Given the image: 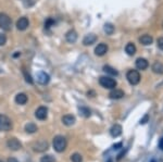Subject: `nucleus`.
Listing matches in <instances>:
<instances>
[{
    "label": "nucleus",
    "instance_id": "13",
    "mask_svg": "<svg viewBox=\"0 0 163 162\" xmlns=\"http://www.w3.org/2000/svg\"><path fill=\"white\" fill-rule=\"evenodd\" d=\"M62 123L66 126H71L75 123V117L72 114H66L62 117Z\"/></svg>",
    "mask_w": 163,
    "mask_h": 162
},
{
    "label": "nucleus",
    "instance_id": "33",
    "mask_svg": "<svg viewBox=\"0 0 163 162\" xmlns=\"http://www.w3.org/2000/svg\"><path fill=\"white\" fill-rule=\"evenodd\" d=\"M122 147V143H118V144H115L113 146V149H120Z\"/></svg>",
    "mask_w": 163,
    "mask_h": 162
},
{
    "label": "nucleus",
    "instance_id": "18",
    "mask_svg": "<svg viewBox=\"0 0 163 162\" xmlns=\"http://www.w3.org/2000/svg\"><path fill=\"white\" fill-rule=\"evenodd\" d=\"M110 133L113 137H118V136L122 134V126L118 125V124H115V125H113L112 127H111Z\"/></svg>",
    "mask_w": 163,
    "mask_h": 162
},
{
    "label": "nucleus",
    "instance_id": "38",
    "mask_svg": "<svg viewBox=\"0 0 163 162\" xmlns=\"http://www.w3.org/2000/svg\"><path fill=\"white\" fill-rule=\"evenodd\" d=\"M108 162H112V161H111V160H109V161H108Z\"/></svg>",
    "mask_w": 163,
    "mask_h": 162
},
{
    "label": "nucleus",
    "instance_id": "21",
    "mask_svg": "<svg viewBox=\"0 0 163 162\" xmlns=\"http://www.w3.org/2000/svg\"><path fill=\"white\" fill-rule=\"evenodd\" d=\"M125 52H126L129 55H134L136 54V46L133 43H129L126 46H125Z\"/></svg>",
    "mask_w": 163,
    "mask_h": 162
},
{
    "label": "nucleus",
    "instance_id": "27",
    "mask_svg": "<svg viewBox=\"0 0 163 162\" xmlns=\"http://www.w3.org/2000/svg\"><path fill=\"white\" fill-rule=\"evenodd\" d=\"M40 162H55V158H53L52 156H50V154L44 156V157H41Z\"/></svg>",
    "mask_w": 163,
    "mask_h": 162
},
{
    "label": "nucleus",
    "instance_id": "29",
    "mask_svg": "<svg viewBox=\"0 0 163 162\" xmlns=\"http://www.w3.org/2000/svg\"><path fill=\"white\" fill-rule=\"evenodd\" d=\"M80 111H81V113H82V114H83L85 118L90 117V111L88 110L87 108H80Z\"/></svg>",
    "mask_w": 163,
    "mask_h": 162
},
{
    "label": "nucleus",
    "instance_id": "11",
    "mask_svg": "<svg viewBox=\"0 0 163 162\" xmlns=\"http://www.w3.org/2000/svg\"><path fill=\"white\" fill-rule=\"evenodd\" d=\"M65 39H66L67 43L74 44L76 40H77V33H76L74 29H71V31H69L66 34H65Z\"/></svg>",
    "mask_w": 163,
    "mask_h": 162
},
{
    "label": "nucleus",
    "instance_id": "1",
    "mask_svg": "<svg viewBox=\"0 0 163 162\" xmlns=\"http://www.w3.org/2000/svg\"><path fill=\"white\" fill-rule=\"evenodd\" d=\"M52 145L57 152H63L65 150V148H66L67 143H66L65 137H63V136H61V135H58L53 138Z\"/></svg>",
    "mask_w": 163,
    "mask_h": 162
},
{
    "label": "nucleus",
    "instance_id": "23",
    "mask_svg": "<svg viewBox=\"0 0 163 162\" xmlns=\"http://www.w3.org/2000/svg\"><path fill=\"white\" fill-rule=\"evenodd\" d=\"M25 131H26V133H29V134H33V133H35V132L37 131V126L35 125L34 123H29V124H26L25 125Z\"/></svg>",
    "mask_w": 163,
    "mask_h": 162
},
{
    "label": "nucleus",
    "instance_id": "5",
    "mask_svg": "<svg viewBox=\"0 0 163 162\" xmlns=\"http://www.w3.org/2000/svg\"><path fill=\"white\" fill-rule=\"evenodd\" d=\"M126 78L129 82V84L132 85H137L140 82V74H139L138 71L136 70H129V72L126 73Z\"/></svg>",
    "mask_w": 163,
    "mask_h": 162
},
{
    "label": "nucleus",
    "instance_id": "4",
    "mask_svg": "<svg viewBox=\"0 0 163 162\" xmlns=\"http://www.w3.org/2000/svg\"><path fill=\"white\" fill-rule=\"evenodd\" d=\"M12 121L9 119L7 115L0 114V131L1 132H9L12 129Z\"/></svg>",
    "mask_w": 163,
    "mask_h": 162
},
{
    "label": "nucleus",
    "instance_id": "17",
    "mask_svg": "<svg viewBox=\"0 0 163 162\" xmlns=\"http://www.w3.org/2000/svg\"><path fill=\"white\" fill-rule=\"evenodd\" d=\"M27 100H29V98H27L26 94H24V92H20V94H18L15 96V102L18 105H25L27 102Z\"/></svg>",
    "mask_w": 163,
    "mask_h": 162
},
{
    "label": "nucleus",
    "instance_id": "26",
    "mask_svg": "<svg viewBox=\"0 0 163 162\" xmlns=\"http://www.w3.org/2000/svg\"><path fill=\"white\" fill-rule=\"evenodd\" d=\"M71 160L72 162H82L83 161V157L80 154H74L71 156Z\"/></svg>",
    "mask_w": 163,
    "mask_h": 162
},
{
    "label": "nucleus",
    "instance_id": "28",
    "mask_svg": "<svg viewBox=\"0 0 163 162\" xmlns=\"http://www.w3.org/2000/svg\"><path fill=\"white\" fill-rule=\"evenodd\" d=\"M23 74H24L25 81H26L27 83H29V84H33V78H32V76L26 72V70H25V69H23Z\"/></svg>",
    "mask_w": 163,
    "mask_h": 162
},
{
    "label": "nucleus",
    "instance_id": "7",
    "mask_svg": "<svg viewBox=\"0 0 163 162\" xmlns=\"http://www.w3.org/2000/svg\"><path fill=\"white\" fill-rule=\"evenodd\" d=\"M7 146H8V148H10L11 150H13V151H16V150L22 148V144H21L16 138H10V139H8Z\"/></svg>",
    "mask_w": 163,
    "mask_h": 162
},
{
    "label": "nucleus",
    "instance_id": "39",
    "mask_svg": "<svg viewBox=\"0 0 163 162\" xmlns=\"http://www.w3.org/2000/svg\"><path fill=\"white\" fill-rule=\"evenodd\" d=\"M0 162H3V161H0Z\"/></svg>",
    "mask_w": 163,
    "mask_h": 162
},
{
    "label": "nucleus",
    "instance_id": "25",
    "mask_svg": "<svg viewBox=\"0 0 163 162\" xmlns=\"http://www.w3.org/2000/svg\"><path fill=\"white\" fill-rule=\"evenodd\" d=\"M55 24V21L53 20L52 18H48L47 20L45 21V29H49L51 26H53Z\"/></svg>",
    "mask_w": 163,
    "mask_h": 162
},
{
    "label": "nucleus",
    "instance_id": "16",
    "mask_svg": "<svg viewBox=\"0 0 163 162\" xmlns=\"http://www.w3.org/2000/svg\"><path fill=\"white\" fill-rule=\"evenodd\" d=\"M110 98L111 99H121L124 97V91L122 89H116V88H113L112 91L110 92Z\"/></svg>",
    "mask_w": 163,
    "mask_h": 162
},
{
    "label": "nucleus",
    "instance_id": "10",
    "mask_svg": "<svg viewBox=\"0 0 163 162\" xmlns=\"http://www.w3.org/2000/svg\"><path fill=\"white\" fill-rule=\"evenodd\" d=\"M50 81V76L48 75L46 72H39L37 74V82L41 85H46Z\"/></svg>",
    "mask_w": 163,
    "mask_h": 162
},
{
    "label": "nucleus",
    "instance_id": "6",
    "mask_svg": "<svg viewBox=\"0 0 163 162\" xmlns=\"http://www.w3.org/2000/svg\"><path fill=\"white\" fill-rule=\"evenodd\" d=\"M35 117H36V119L40 120V121L46 120L48 117V109L46 107H39L35 111Z\"/></svg>",
    "mask_w": 163,
    "mask_h": 162
},
{
    "label": "nucleus",
    "instance_id": "9",
    "mask_svg": "<svg viewBox=\"0 0 163 162\" xmlns=\"http://www.w3.org/2000/svg\"><path fill=\"white\" fill-rule=\"evenodd\" d=\"M107 52H108V46L103 43L99 44V45L95 48V54H96V55H98V57H102V55H104Z\"/></svg>",
    "mask_w": 163,
    "mask_h": 162
},
{
    "label": "nucleus",
    "instance_id": "12",
    "mask_svg": "<svg viewBox=\"0 0 163 162\" xmlns=\"http://www.w3.org/2000/svg\"><path fill=\"white\" fill-rule=\"evenodd\" d=\"M96 41H97V36L95 35V34H88V35H86L83 39V44L85 46H90L96 43Z\"/></svg>",
    "mask_w": 163,
    "mask_h": 162
},
{
    "label": "nucleus",
    "instance_id": "40",
    "mask_svg": "<svg viewBox=\"0 0 163 162\" xmlns=\"http://www.w3.org/2000/svg\"><path fill=\"white\" fill-rule=\"evenodd\" d=\"M162 26H163V24H162Z\"/></svg>",
    "mask_w": 163,
    "mask_h": 162
},
{
    "label": "nucleus",
    "instance_id": "22",
    "mask_svg": "<svg viewBox=\"0 0 163 162\" xmlns=\"http://www.w3.org/2000/svg\"><path fill=\"white\" fill-rule=\"evenodd\" d=\"M103 71L107 74H109V75H112V76H118V71H116L114 68H112V66H110V65H104L103 66Z\"/></svg>",
    "mask_w": 163,
    "mask_h": 162
},
{
    "label": "nucleus",
    "instance_id": "30",
    "mask_svg": "<svg viewBox=\"0 0 163 162\" xmlns=\"http://www.w3.org/2000/svg\"><path fill=\"white\" fill-rule=\"evenodd\" d=\"M7 41V37L6 35H3V34H0V46L4 45Z\"/></svg>",
    "mask_w": 163,
    "mask_h": 162
},
{
    "label": "nucleus",
    "instance_id": "24",
    "mask_svg": "<svg viewBox=\"0 0 163 162\" xmlns=\"http://www.w3.org/2000/svg\"><path fill=\"white\" fill-rule=\"evenodd\" d=\"M104 32H106L108 35H112L114 32V26L111 23H107V24H104Z\"/></svg>",
    "mask_w": 163,
    "mask_h": 162
},
{
    "label": "nucleus",
    "instance_id": "32",
    "mask_svg": "<svg viewBox=\"0 0 163 162\" xmlns=\"http://www.w3.org/2000/svg\"><path fill=\"white\" fill-rule=\"evenodd\" d=\"M148 120H149V115L146 114L145 117H144L143 119L140 120V124H145V123H147V121H148Z\"/></svg>",
    "mask_w": 163,
    "mask_h": 162
},
{
    "label": "nucleus",
    "instance_id": "19",
    "mask_svg": "<svg viewBox=\"0 0 163 162\" xmlns=\"http://www.w3.org/2000/svg\"><path fill=\"white\" fill-rule=\"evenodd\" d=\"M152 41H153V38L151 37L150 35H143L139 38V43L141 44V45H144V46H149V45H151L152 44Z\"/></svg>",
    "mask_w": 163,
    "mask_h": 162
},
{
    "label": "nucleus",
    "instance_id": "34",
    "mask_svg": "<svg viewBox=\"0 0 163 162\" xmlns=\"http://www.w3.org/2000/svg\"><path fill=\"white\" fill-rule=\"evenodd\" d=\"M159 148L163 151V137L159 140Z\"/></svg>",
    "mask_w": 163,
    "mask_h": 162
},
{
    "label": "nucleus",
    "instance_id": "35",
    "mask_svg": "<svg viewBox=\"0 0 163 162\" xmlns=\"http://www.w3.org/2000/svg\"><path fill=\"white\" fill-rule=\"evenodd\" d=\"M8 162H18V160H16L15 158H9V160H8Z\"/></svg>",
    "mask_w": 163,
    "mask_h": 162
},
{
    "label": "nucleus",
    "instance_id": "20",
    "mask_svg": "<svg viewBox=\"0 0 163 162\" xmlns=\"http://www.w3.org/2000/svg\"><path fill=\"white\" fill-rule=\"evenodd\" d=\"M152 71L155 74H163V63L157 61L152 64Z\"/></svg>",
    "mask_w": 163,
    "mask_h": 162
},
{
    "label": "nucleus",
    "instance_id": "31",
    "mask_svg": "<svg viewBox=\"0 0 163 162\" xmlns=\"http://www.w3.org/2000/svg\"><path fill=\"white\" fill-rule=\"evenodd\" d=\"M157 44H158V47H159L161 50H163V37H160V38H158Z\"/></svg>",
    "mask_w": 163,
    "mask_h": 162
},
{
    "label": "nucleus",
    "instance_id": "36",
    "mask_svg": "<svg viewBox=\"0 0 163 162\" xmlns=\"http://www.w3.org/2000/svg\"><path fill=\"white\" fill-rule=\"evenodd\" d=\"M21 55L20 52H16V54L13 55V57H15V58H16V57H18V55Z\"/></svg>",
    "mask_w": 163,
    "mask_h": 162
},
{
    "label": "nucleus",
    "instance_id": "8",
    "mask_svg": "<svg viewBox=\"0 0 163 162\" xmlns=\"http://www.w3.org/2000/svg\"><path fill=\"white\" fill-rule=\"evenodd\" d=\"M29 18L23 17V18H20L16 22V29L18 31H25V29L29 27Z\"/></svg>",
    "mask_w": 163,
    "mask_h": 162
},
{
    "label": "nucleus",
    "instance_id": "37",
    "mask_svg": "<svg viewBox=\"0 0 163 162\" xmlns=\"http://www.w3.org/2000/svg\"><path fill=\"white\" fill-rule=\"evenodd\" d=\"M150 162H155V160H151Z\"/></svg>",
    "mask_w": 163,
    "mask_h": 162
},
{
    "label": "nucleus",
    "instance_id": "14",
    "mask_svg": "<svg viewBox=\"0 0 163 162\" xmlns=\"http://www.w3.org/2000/svg\"><path fill=\"white\" fill-rule=\"evenodd\" d=\"M48 149V143L45 142V140H41V142H38L34 145V150L35 151H45V150Z\"/></svg>",
    "mask_w": 163,
    "mask_h": 162
},
{
    "label": "nucleus",
    "instance_id": "15",
    "mask_svg": "<svg viewBox=\"0 0 163 162\" xmlns=\"http://www.w3.org/2000/svg\"><path fill=\"white\" fill-rule=\"evenodd\" d=\"M148 66H149L148 61L146 59H144V58H138L136 60V68L138 70H146Z\"/></svg>",
    "mask_w": 163,
    "mask_h": 162
},
{
    "label": "nucleus",
    "instance_id": "2",
    "mask_svg": "<svg viewBox=\"0 0 163 162\" xmlns=\"http://www.w3.org/2000/svg\"><path fill=\"white\" fill-rule=\"evenodd\" d=\"M99 84L101 85L103 88L107 89H113L116 87V81L110 76H101L99 78Z\"/></svg>",
    "mask_w": 163,
    "mask_h": 162
},
{
    "label": "nucleus",
    "instance_id": "3",
    "mask_svg": "<svg viewBox=\"0 0 163 162\" xmlns=\"http://www.w3.org/2000/svg\"><path fill=\"white\" fill-rule=\"evenodd\" d=\"M0 29L3 31H11L12 29V20L6 13H0Z\"/></svg>",
    "mask_w": 163,
    "mask_h": 162
}]
</instances>
